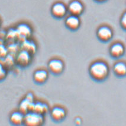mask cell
<instances>
[{"label":"cell","mask_w":126,"mask_h":126,"mask_svg":"<svg viewBox=\"0 0 126 126\" xmlns=\"http://www.w3.org/2000/svg\"><path fill=\"white\" fill-rule=\"evenodd\" d=\"M32 56L29 52L27 51L20 49L16 55L15 58L16 63L19 67L22 68L27 67L32 63Z\"/></svg>","instance_id":"3"},{"label":"cell","mask_w":126,"mask_h":126,"mask_svg":"<svg viewBox=\"0 0 126 126\" xmlns=\"http://www.w3.org/2000/svg\"><path fill=\"white\" fill-rule=\"evenodd\" d=\"M45 122L44 115L34 111H29L24 114V124L28 126H39Z\"/></svg>","instance_id":"2"},{"label":"cell","mask_w":126,"mask_h":126,"mask_svg":"<svg viewBox=\"0 0 126 126\" xmlns=\"http://www.w3.org/2000/svg\"><path fill=\"white\" fill-rule=\"evenodd\" d=\"M20 49H23L33 55L37 51V46L34 41L30 39H26L20 42Z\"/></svg>","instance_id":"12"},{"label":"cell","mask_w":126,"mask_h":126,"mask_svg":"<svg viewBox=\"0 0 126 126\" xmlns=\"http://www.w3.org/2000/svg\"><path fill=\"white\" fill-rule=\"evenodd\" d=\"M112 31L109 27L102 26L99 27L96 32L97 37L100 41L103 42L109 41L112 38Z\"/></svg>","instance_id":"10"},{"label":"cell","mask_w":126,"mask_h":126,"mask_svg":"<svg viewBox=\"0 0 126 126\" xmlns=\"http://www.w3.org/2000/svg\"><path fill=\"white\" fill-rule=\"evenodd\" d=\"M49 78V73L45 69H39L33 73V79L36 84H42L46 83Z\"/></svg>","instance_id":"13"},{"label":"cell","mask_w":126,"mask_h":126,"mask_svg":"<svg viewBox=\"0 0 126 126\" xmlns=\"http://www.w3.org/2000/svg\"><path fill=\"white\" fill-rule=\"evenodd\" d=\"M65 24L66 27L71 30H77L80 25V20L79 16L70 14L65 19Z\"/></svg>","instance_id":"11"},{"label":"cell","mask_w":126,"mask_h":126,"mask_svg":"<svg viewBox=\"0 0 126 126\" xmlns=\"http://www.w3.org/2000/svg\"><path fill=\"white\" fill-rule=\"evenodd\" d=\"M94 1H95L96 2H104V1H106V0H94Z\"/></svg>","instance_id":"22"},{"label":"cell","mask_w":126,"mask_h":126,"mask_svg":"<svg viewBox=\"0 0 126 126\" xmlns=\"http://www.w3.org/2000/svg\"><path fill=\"white\" fill-rule=\"evenodd\" d=\"M49 111V106L45 102H41V101H36L33 104L32 111L37 112V113L45 115Z\"/></svg>","instance_id":"15"},{"label":"cell","mask_w":126,"mask_h":126,"mask_svg":"<svg viewBox=\"0 0 126 126\" xmlns=\"http://www.w3.org/2000/svg\"><path fill=\"white\" fill-rule=\"evenodd\" d=\"M6 39L10 43H14L16 41H20V36L16 29H10L7 32Z\"/></svg>","instance_id":"18"},{"label":"cell","mask_w":126,"mask_h":126,"mask_svg":"<svg viewBox=\"0 0 126 126\" xmlns=\"http://www.w3.org/2000/svg\"><path fill=\"white\" fill-rule=\"evenodd\" d=\"M50 11L53 17L58 19L63 18L68 12V7L61 2H57L53 4Z\"/></svg>","instance_id":"5"},{"label":"cell","mask_w":126,"mask_h":126,"mask_svg":"<svg viewBox=\"0 0 126 126\" xmlns=\"http://www.w3.org/2000/svg\"><path fill=\"white\" fill-rule=\"evenodd\" d=\"M50 115L53 121L61 122L63 121L66 115V112L64 108L61 106H55L50 111Z\"/></svg>","instance_id":"9"},{"label":"cell","mask_w":126,"mask_h":126,"mask_svg":"<svg viewBox=\"0 0 126 126\" xmlns=\"http://www.w3.org/2000/svg\"><path fill=\"white\" fill-rule=\"evenodd\" d=\"M20 36V42L26 39H29L32 35V29L30 25L26 23L18 24L16 28Z\"/></svg>","instance_id":"7"},{"label":"cell","mask_w":126,"mask_h":126,"mask_svg":"<svg viewBox=\"0 0 126 126\" xmlns=\"http://www.w3.org/2000/svg\"><path fill=\"white\" fill-rule=\"evenodd\" d=\"M1 19H0V27H1Z\"/></svg>","instance_id":"23"},{"label":"cell","mask_w":126,"mask_h":126,"mask_svg":"<svg viewBox=\"0 0 126 126\" xmlns=\"http://www.w3.org/2000/svg\"><path fill=\"white\" fill-rule=\"evenodd\" d=\"M125 52L124 46L120 43H115L111 46L110 53L114 58H118L122 56Z\"/></svg>","instance_id":"16"},{"label":"cell","mask_w":126,"mask_h":126,"mask_svg":"<svg viewBox=\"0 0 126 126\" xmlns=\"http://www.w3.org/2000/svg\"><path fill=\"white\" fill-rule=\"evenodd\" d=\"M47 67L49 71L55 75H59L64 70V63L61 60L53 58L48 62Z\"/></svg>","instance_id":"6"},{"label":"cell","mask_w":126,"mask_h":126,"mask_svg":"<svg viewBox=\"0 0 126 126\" xmlns=\"http://www.w3.org/2000/svg\"><path fill=\"white\" fill-rule=\"evenodd\" d=\"M9 120L10 123L14 126H20L24 124V114L19 110L14 111L10 114Z\"/></svg>","instance_id":"14"},{"label":"cell","mask_w":126,"mask_h":126,"mask_svg":"<svg viewBox=\"0 0 126 126\" xmlns=\"http://www.w3.org/2000/svg\"><path fill=\"white\" fill-rule=\"evenodd\" d=\"M34 102V95L33 93H28L19 104L18 110L24 114L29 111H32Z\"/></svg>","instance_id":"4"},{"label":"cell","mask_w":126,"mask_h":126,"mask_svg":"<svg viewBox=\"0 0 126 126\" xmlns=\"http://www.w3.org/2000/svg\"><path fill=\"white\" fill-rule=\"evenodd\" d=\"M114 71L118 76H124L126 74V64L123 62L117 63L114 66Z\"/></svg>","instance_id":"17"},{"label":"cell","mask_w":126,"mask_h":126,"mask_svg":"<svg viewBox=\"0 0 126 126\" xmlns=\"http://www.w3.org/2000/svg\"><path fill=\"white\" fill-rule=\"evenodd\" d=\"M89 74L94 80L102 81L107 78L109 73L108 65L102 61H95L91 65Z\"/></svg>","instance_id":"1"},{"label":"cell","mask_w":126,"mask_h":126,"mask_svg":"<svg viewBox=\"0 0 126 126\" xmlns=\"http://www.w3.org/2000/svg\"><path fill=\"white\" fill-rule=\"evenodd\" d=\"M84 10L83 4L79 0H73L69 4L68 11L70 14L79 16Z\"/></svg>","instance_id":"8"},{"label":"cell","mask_w":126,"mask_h":126,"mask_svg":"<svg viewBox=\"0 0 126 126\" xmlns=\"http://www.w3.org/2000/svg\"><path fill=\"white\" fill-rule=\"evenodd\" d=\"M8 54V48L4 45L0 44V60L4 59L5 57Z\"/></svg>","instance_id":"20"},{"label":"cell","mask_w":126,"mask_h":126,"mask_svg":"<svg viewBox=\"0 0 126 126\" xmlns=\"http://www.w3.org/2000/svg\"><path fill=\"white\" fill-rule=\"evenodd\" d=\"M120 23H121V27L123 29L126 30V12H125L121 16V20H120Z\"/></svg>","instance_id":"21"},{"label":"cell","mask_w":126,"mask_h":126,"mask_svg":"<svg viewBox=\"0 0 126 126\" xmlns=\"http://www.w3.org/2000/svg\"><path fill=\"white\" fill-rule=\"evenodd\" d=\"M7 76V69L2 64L1 60H0V82L2 81L6 78Z\"/></svg>","instance_id":"19"}]
</instances>
